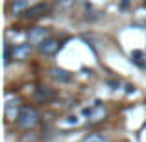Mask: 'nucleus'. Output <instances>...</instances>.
<instances>
[{
    "label": "nucleus",
    "mask_w": 146,
    "mask_h": 142,
    "mask_svg": "<svg viewBox=\"0 0 146 142\" xmlns=\"http://www.w3.org/2000/svg\"><path fill=\"white\" fill-rule=\"evenodd\" d=\"M50 74H52V78L56 79V81H59V83H67V81H70V79H72L70 72L63 70V68H57V67H54L52 70H50Z\"/></svg>",
    "instance_id": "0eeeda50"
},
{
    "label": "nucleus",
    "mask_w": 146,
    "mask_h": 142,
    "mask_svg": "<svg viewBox=\"0 0 146 142\" xmlns=\"http://www.w3.org/2000/svg\"><path fill=\"white\" fill-rule=\"evenodd\" d=\"M48 37H52L48 28H32L28 32V41H30L32 46H39V44H43Z\"/></svg>",
    "instance_id": "20e7f679"
},
{
    "label": "nucleus",
    "mask_w": 146,
    "mask_h": 142,
    "mask_svg": "<svg viewBox=\"0 0 146 142\" xmlns=\"http://www.w3.org/2000/svg\"><path fill=\"white\" fill-rule=\"evenodd\" d=\"M35 96H37V100H44V102H46V100H52L54 96H56V92H54L52 89H48V87H39Z\"/></svg>",
    "instance_id": "1a4fd4ad"
},
{
    "label": "nucleus",
    "mask_w": 146,
    "mask_h": 142,
    "mask_svg": "<svg viewBox=\"0 0 146 142\" xmlns=\"http://www.w3.org/2000/svg\"><path fill=\"white\" fill-rule=\"evenodd\" d=\"M39 113H37L33 107H21L19 111V116H17V125L22 129H33L37 124H39Z\"/></svg>",
    "instance_id": "f03ea898"
},
{
    "label": "nucleus",
    "mask_w": 146,
    "mask_h": 142,
    "mask_svg": "<svg viewBox=\"0 0 146 142\" xmlns=\"http://www.w3.org/2000/svg\"><path fill=\"white\" fill-rule=\"evenodd\" d=\"M82 142H107L106 135H102V133H91V135L83 137Z\"/></svg>",
    "instance_id": "9d476101"
},
{
    "label": "nucleus",
    "mask_w": 146,
    "mask_h": 142,
    "mask_svg": "<svg viewBox=\"0 0 146 142\" xmlns=\"http://www.w3.org/2000/svg\"><path fill=\"white\" fill-rule=\"evenodd\" d=\"M37 48H39V52L43 53V55H54V53L61 48V43L57 39H54V37H48V39L44 41L43 44H39Z\"/></svg>",
    "instance_id": "423d86ee"
},
{
    "label": "nucleus",
    "mask_w": 146,
    "mask_h": 142,
    "mask_svg": "<svg viewBox=\"0 0 146 142\" xmlns=\"http://www.w3.org/2000/svg\"><path fill=\"white\" fill-rule=\"evenodd\" d=\"M131 59L135 61L139 67H146V65L143 63V53H141V52H133V53H131Z\"/></svg>",
    "instance_id": "9b49d317"
},
{
    "label": "nucleus",
    "mask_w": 146,
    "mask_h": 142,
    "mask_svg": "<svg viewBox=\"0 0 146 142\" xmlns=\"http://www.w3.org/2000/svg\"><path fill=\"white\" fill-rule=\"evenodd\" d=\"M83 114L87 116V122H89V124H98V122H102L104 118H106L107 109H106V105H102L100 102H96L94 105L85 107V109H83Z\"/></svg>",
    "instance_id": "7ed1b4c3"
},
{
    "label": "nucleus",
    "mask_w": 146,
    "mask_h": 142,
    "mask_svg": "<svg viewBox=\"0 0 146 142\" xmlns=\"http://www.w3.org/2000/svg\"><path fill=\"white\" fill-rule=\"evenodd\" d=\"M48 4H44V2H39V4H33V6H30L28 9L24 11V17L26 18H39V17H44V15L48 13Z\"/></svg>",
    "instance_id": "39448f33"
},
{
    "label": "nucleus",
    "mask_w": 146,
    "mask_h": 142,
    "mask_svg": "<svg viewBox=\"0 0 146 142\" xmlns=\"http://www.w3.org/2000/svg\"><path fill=\"white\" fill-rule=\"evenodd\" d=\"M32 53V44H15L11 46L9 43H6V50H4V57H6V65H9L11 59L15 61H24Z\"/></svg>",
    "instance_id": "f257e3e1"
},
{
    "label": "nucleus",
    "mask_w": 146,
    "mask_h": 142,
    "mask_svg": "<svg viewBox=\"0 0 146 142\" xmlns=\"http://www.w3.org/2000/svg\"><path fill=\"white\" fill-rule=\"evenodd\" d=\"M30 7V2L28 0H13L11 2V11L15 15H24V11Z\"/></svg>",
    "instance_id": "6e6552de"
}]
</instances>
